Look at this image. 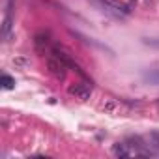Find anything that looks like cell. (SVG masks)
Listing matches in <instances>:
<instances>
[{
    "label": "cell",
    "mask_w": 159,
    "mask_h": 159,
    "mask_svg": "<svg viewBox=\"0 0 159 159\" xmlns=\"http://www.w3.org/2000/svg\"><path fill=\"white\" fill-rule=\"evenodd\" d=\"M67 94L69 96H75L77 99L81 101H88L92 98V86L88 83H75L67 88Z\"/></svg>",
    "instance_id": "7a4b0ae2"
},
{
    "label": "cell",
    "mask_w": 159,
    "mask_h": 159,
    "mask_svg": "<svg viewBox=\"0 0 159 159\" xmlns=\"http://www.w3.org/2000/svg\"><path fill=\"white\" fill-rule=\"evenodd\" d=\"M98 2H99L107 11L114 13L116 17H122V15H127V13H129V10H127L125 6H122L120 2H116V0H98Z\"/></svg>",
    "instance_id": "3957f363"
},
{
    "label": "cell",
    "mask_w": 159,
    "mask_h": 159,
    "mask_svg": "<svg viewBox=\"0 0 159 159\" xmlns=\"http://www.w3.org/2000/svg\"><path fill=\"white\" fill-rule=\"evenodd\" d=\"M47 71L56 79V81H64L66 75H67V66H66L62 60L51 56V58L47 60Z\"/></svg>",
    "instance_id": "6da1fadb"
},
{
    "label": "cell",
    "mask_w": 159,
    "mask_h": 159,
    "mask_svg": "<svg viewBox=\"0 0 159 159\" xmlns=\"http://www.w3.org/2000/svg\"><path fill=\"white\" fill-rule=\"evenodd\" d=\"M101 111H105L109 114H118V112H122V103L116 99H105L101 103Z\"/></svg>",
    "instance_id": "8992f818"
},
{
    "label": "cell",
    "mask_w": 159,
    "mask_h": 159,
    "mask_svg": "<svg viewBox=\"0 0 159 159\" xmlns=\"http://www.w3.org/2000/svg\"><path fill=\"white\" fill-rule=\"evenodd\" d=\"M0 84H2V88H4V90H11V88H15V79L4 73V75H2V79H0Z\"/></svg>",
    "instance_id": "ba28073f"
},
{
    "label": "cell",
    "mask_w": 159,
    "mask_h": 159,
    "mask_svg": "<svg viewBox=\"0 0 159 159\" xmlns=\"http://www.w3.org/2000/svg\"><path fill=\"white\" fill-rule=\"evenodd\" d=\"M150 139H152V144L155 148H159V131H152L150 133Z\"/></svg>",
    "instance_id": "8fae6325"
},
{
    "label": "cell",
    "mask_w": 159,
    "mask_h": 159,
    "mask_svg": "<svg viewBox=\"0 0 159 159\" xmlns=\"http://www.w3.org/2000/svg\"><path fill=\"white\" fill-rule=\"evenodd\" d=\"M34 47L38 52H45V49L49 47V34L47 32H38L34 38Z\"/></svg>",
    "instance_id": "5b68a950"
},
{
    "label": "cell",
    "mask_w": 159,
    "mask_h": 159,
    "mask_svg": "<svg viewBox=\"0 0 159 159\" xmlns=\"http://www.w3.org/2000/svg\"><path fill=\"white\" fill-rule=\"evenodd\" d=\"M146 81H150L153 84H159V69H155L152 73H146Z\"/></svg>",
    "instance_id": "9c48e42d"
},
{
    "label": "cell",
    "mask_w": 159,
    "mask_h": 159,
    "mask_svg": "<svg viewBox=\"0 0 159 159\" xmlns=\"http://www.w3.org/2000/svg\"><path fill=\"white\" fill-rule=\"evenodd\" d=\"M142 43H144V45H148V47L159 49V38H144V39H142Z\"/></svg>",
    "instance_id": "30bf717a"
},
{
    "label": "cell",
    "mask_w": 159,
    "mask_h": 159,
    "mask_svg": "<svg viewBox=\"0 0 159 159\" xmlns=\"http://www.w3.org/2000/svg\"><path fill=\"white\" fill-rule=\"evenodd\" d=\"M112 155L114 157H131L133 152H131V146L127 142H116L112 146Z\"/></svg>",
    "instance_id": "277c9868"
},
{
    "label": "cell",
    "mask_w": 159,
    "mask_h": 159,
    "mask_svg": "<svg viewBox=\"0 0 159 159\" xmlns=\"http://www.w3.org/2000/svg\"><path fill=\"white\" fill-rule=\"evenodd\" d=\"M13 21H11V15H10V11L6 13V17H4V23H2V38L4 39H8L10 38V34H11V28H13V25H11Z\"/></svg>",
    "instance_id": "52a82bcc"
},
{
    "label": "cell",
    "mask_w": 159,
    "mask_h": 159,
    "mask_svg": "<svg viewBox=\"0 0 159 159\" xmlns=\"http://www.w3.org/2000/svg\"><path fill=\"white\" fill-rule=\"evenodd\" d=\"M129 2H135V0H129Z\"/></svg>",
    "instance_id": "7c38bea8"
}]
</instances>
